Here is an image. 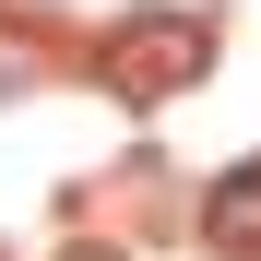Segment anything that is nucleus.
I'll use <instances>...</instances> for the list:
<instances>
[{"label":"nucleus","instance_id":"3","mask_svg":"<svg viewBox=\"0 0 261 261\" xmlns=\"http://www.w3.org/2000/svg\"><path fill=\"white\" fill-rule=\"evenodd\" d=\"M60 261H130V249H107V238H71V249H60Z\"/></svg>","mask_w":261,"mask_h":261},{"label":"nucleus","instance_id":"2","mask_svg":"<svg viewBox=\"0 0 261 261\" xmlns=\"http://www.w3.org/2000/svg\"><path fill=\"white\" fill-rule=\"evenodd\" d=\"M202 238H214V249H238V261H261V154L214 178V202H202Z\"/></svg>","mask_w":261,"mask_h":261},{"label":"nucleus","instance_id":"1","mask_svg":"<svg viewBox=\"0 0 261 261\" xmlns=\"http://www.w3.org/2000/svg\"><path fill=\"white\" fill-rule=\"evenodd\" d=\"M214 60V24L202 12H130L107 36V71H119V95H178V83H202Z\"/></svg>","mask_w":261,"mask_h":261}]
</instances>
